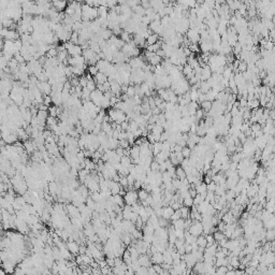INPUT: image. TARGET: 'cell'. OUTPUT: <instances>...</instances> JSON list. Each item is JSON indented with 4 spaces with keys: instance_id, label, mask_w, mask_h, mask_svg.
<instances>
[{
    "instance_id": "10",
    "label": "cell",
    "mask_w": 275,
    "mask_h": 275,
    "mask_svg": "<svg viewBox=\"0 0 275 275\" xmlns=\"http://www.w3.org/2000/svg\"><path fill=\"white\" fill-rule=\"evenodd\" d=\"M150 261L154 264H162L163 263V255L161 253H155L152 255Z\"/></svg>"
},
{
    "instance_id": "23",
    "label": "cell",
    "mask_w": 275,
    "mask_h": 275,
    "mask_svg": "<svg viewBox=\"0 0 275 275\" xmlns=\"http://www.w3.org/2000/svg\"><path fill=\"white\" fill-rule=\"evenodd\" d=\"M183 205L188 207V209H190L191 206H194V198H191L190 196L184 198L183 199Z\"/></svg>"
},
{
    "instance_id": "21",
    "label": "cell",
    "mask_w": 275,
    "mask_h": 275,
    "mask_svg": "<svg viewBox=\"0 0 275 275\" xmlns=\"http://www.w3.org/2000/svg\"><path fill=\"white\" fill-rule=\"evenodd\" d=\"M242 159H243V154L242 153H234V154H232L231 158H230V161H231V162L239 163Z\"/></svg>"
},
{
    "instance_id": "25",
    "label": "cell",
    "mask_w": 275,
    "mask_h": 275,
    "mask_svg": "<svg viewBox=\"0 0 275 275\" xmlns=\"http://www.w3.org/2000/svg\"><path fill=\"white\" fill-rule=\"evenodd\" d=\"M229 264L232 266V268H235L238 269L239 266H240V259L239 257H230V260H229Z\"/></svg>"
},
{
    "instance_id": "44",
    "label": "cell",
    "mask_w": 275,
    "mask_h": 275,
    "mask_svg": "<svg viewBox=\"0 0 275 275\" xmlns=\"http://www.w3.org/2000/svg\"><path fill=\"white\" fill-rule=\"evenodd\" d=\"M225 275H235V270H232V271H227Z\"/></svg>"
},
{
    "instance_id": "34",
    "label": "cell",
    "mask_w": 275,
    "mask_h": 275,
    "mask_svg": "<svg viewBox=\"0 0 275 275\" xmlns=\"http://www.w3.org/2000/svg\"><path fill=\"white\" fill-rule=\"evenodd\" d=\"M87 71H88V74L90 75V76H95V75H96L98 72H99L96 66H89V67H88V69H87Z\"/></svg>"
},
{
    "instance_id": "22",
    "label": "cell",
    "mask_w": 275,
    "mask_h": 275,
    "mask_svg": "<svg viewBox=\"0 0 275 275\" xmlns=\"http://www.w3.org/2000/svg\"><path fill=\"white\" fill-rule=\"evenodd\" d=\"M172 226L174 227V229H184L185 228V219H183V218L177 219V220L173 222V225Z\"/></svg>"
},
{
    "instance_id": "17",
    "label": "cell",
    "mask_w": 275,
    "mask_h": 275,
    "mask_svg": "<svg viewBox=\"0 0 275 275\" xmlns=\"http://www.w3.org/2000/svg\"><path fill=\"white\" fill-rule=\"evenodd\" d=\"M211 89V86L209 85V83L207 82H203V81H201L200 82V87H199V90L202 93V94H204L205 95L207 91Z\"/></svg>"
},
{
    "instance_id": "12",
    "label": "cell",
    "mask_w": 275,
    "mask_h": 275,
    "mask_svg": "<svg viewBox=\"0 0 275 275\" xmlns=\"http://www.w3.org/2000/svg\"><path fill=\"white\" fill-rule=\"evenodd\" d=\"M158 41H159V36L156 33H152L146 38L145 42H146L147 45H153V44L157 43Z\"/></svg>"
},
{
    "instance_id": "39",
    "label": "cell",
    "mask_w": 275,
    "mask_h": 275,
    "mask_svg": "<svg viewBox=\"0 0 275 275\" xmlns=\"http://www.w3.org/2000/svg\"><path fill=\"white\" fill-rule=\"evenodd\" d=\"M180 218H182L180 209H177V211H174L173 215L171 216V220H172V222H175V220H177V219H180Z\"/></svg>"
},
{
    "instance_id": "32",
    "label": "cell",
    "mask_w": 275,
    "mask_h": 275,
    "mask_svg": "<svg viewBox=\"0 0 275 275\" xmlns=\"http://www.w3.org/2000/svg\"><path fill=\"white\" fill-rule=\"evenodd\" d=\"M150 170L152 172H159V163L156 162L155 160H153L152 163L150 165Z\"/></svg>"
},
{
    "instance_id": "33",
    "label": "cell",
    "mask_w": 275,
    "mask_h": 275,
    "mask_svg": "<svg viewBox=\"0 0 275 275\" xmlns=\"http://www.w3.org/2000/svg\"><path fill=\"white\" fill-rule=\"evenodd\" d=\"M206 113H204V111L202 109H198L197 112H196V114H194V116H196V118L200 122V120H202V118L204 117V115H205Z\"/></svg>"
},
{
    "instance_id": "3",
    "label": "cell",
    "mask_w": 275,
    "mask_h": 275,
    "mask_svg": "<svg viewBox=\"0 0 275 275\" xmlns=\"http://www.w3.org/2000/svg\"><path fill=\"white\" fill-rule=\"evenodd\" d=\"M123 198H124V202H125L126 205H130V206L133 205L135 203H137L138 200H139V199H138V192L135 189L128 190Z\"/></svg>"
},
{
    "instance_id": "4",
    "label": "cell",
    "mask_w": 275,
    "mask_h": 275,
    "mask_svg": "<svg viewBox=\"0 0 275 275\" xmlns=\"http://www.w3.org/2000/svg\"><path fill=\"white\" fill-rule=\"evenodd\" d=\"M186 38L190 43L198 44V42H200L199 30H197V29H188L187 32H186Z\"/></svg>"
},
{
    "instance_id": "27",
    "label": "cell",
    "mask_w": 275,
    "mask_h": 275,
    "mask_svg": "<svg viewBox=\"0 0 275 275\" xmlns=\"http://www.w3.org/2000/svg\"><path fill=\"white\" fill-rule=\"evenodd\" d=\"M163 131H165V130H163L162 127L160 125H157V124H155V125L153 126V129H152V133H153V135H161Z\"/></svg>"
},
{
    "instance_id": "24",
    "label": "cell",
    "mask_w": 275,
    "mask_h": 275,
    "mask_svg": "<svg viewBox=\"0 0 275 275\" xmlns=\"http://www.w3.org/2000/svg\"><path fill=\"white\" fill-rule=\"evenodd\" d=\"M201 109L203 110L204 113H206V114H207V113L209 112V110L212 109V102H211V101L205 100L204 102L201 103Z\"/></svg>"
},
{
    "instance_id": "26",
    "label": "cell",
    "mask_w": 275,
    "mask_h": 275,
    "mask_svg": "<svg viewBox=\"0 0 275 275\" xmlns=\"http://www.w3.org/2000/svg\"><path fill=\"white\" fill-rule=\"evenodd\" d=\"M213 238H214V241H215V242H218V243H219L220 241L225 240L226 237L224 235V233H222V232L216 231V232H214V233H213Z\"/></svg>"
},
{
    "instance_id": "1",
    "label": "cell",
    "mask_w": 275,
    "mask_h": 275,
    "mask_svg": "<svg viewBox=\"0 0 275 275\" xmlns=\"http://www.w3.org/2000/svg\"><path fill=\"white\" fill-rule=\"evenodd\" d=\"M63 45H65V48H66L68 55H70L71 57L80 56L83 53V50L78 44H72L70 42H66V43H63Z\"/></svg>"
},
{
    "instance_id": "5",
    "label": "cell",
    "mask_w": 275,
    "mask_h": 275,
    "mask_svg": "<svg viewBox=\"0 0 275 275\" xmlns=\"http://www.w3.org/2000/svg\"><path fill=\"white\" fill-rule=\"evenodd\" d=\"M102 99H103V93H101L100 90L96 89V90L90 93V101L94 103L96 106H99V108H100Z\"/></svg>"
},
{
    "instance_id": "30",
    "label": "cell",
    "mask_w": 275,
    "mask_h": 275,
    "mask_svg": "<svg viewBox=\"0 0 275 275\" xmlns=\"http://www.w3.org/2000/svg\"><path fill=\"white\" fill-rule=\"evenodd\" d=\"M126 95H127L129 98H133V97H135V86L128 85V88H127Z\"/></svg>"
},
{
    "instance_id": "14",
    "label": "cell",
    "mask_w": 275,
    "mask_h": 275,
    "mask_svg": "<svg viewBox=\"0 0 275 275\" xmlns=\"http://www.w3.org/2000/svg\"><path fill=\"white\" fill-rule=\"evenodd\" d=\"M162 58H160V57H158L155 54L153 57H150V59H147V61H148V65H150V66H153V67H156V66H158V65H160V63H162Z\"/></svg>"
},
{
    "instance_id": "40",
    "label": "cell",
    "mask_w": 275,
    "mask_h": 275,
    "mask_svg": "<svg viewBox=\"0 0 275 275\" xmlns=\"http://www.w3.org/2000/svg\"><path fill=\"white\" fill-rule=\"evenodd\" d=\"M215 188H216V184L214 182H211L209 184L206 185V191H212V192H214V191H215Z\"/></svg>"
},
{
    "instance_id": "28",
    "label": "cell",
    "mask_w": 275,
    "mask_h": 275,
    "mask_svg": "<svg viewBox=\"0 0 275 275\" xmlns=\"http://www.w3.org/2000/svg\"><path fill=\"white\" fill-rule=\"evenodd\" d=\"M181 153H182V155H183V157H184V158H187V159H189V157H190V155H191V150L189 148V147L184 146V147H182Z\"/></svg>"
},
{
    "instance_id": "38",
    "label": "cell",
    "mask_w": 275,
    "mask_h": 275,
    "mask_svg": "<svg viewBox=\"0 0 275 275\" xmlns=\"http://www.w3.org/2000/svg\"><path fill=\"white\" fill-rule=\"evenodd\" d=\"M217 231H220V232H224L226 230V227H227V224H225V222H222V220L217 224Z\"/></svg>"
},
{
    "instance_id": "13",
    "label": "cell",
    "mask_w": 275,
    "mask_h": 275,
    "mask_svg": "<svg viewBox=\"0 0 275 275\" xmlns=\"http://www.w3.org/2000/svg\"><path fill=\"white\" fill-rule=\"evenodd\" d=\"M175 177L178 178V180H184L186 178V173H185V170L182 168L181 166H177L175 168Z\"/></svg>"
},
{
    "instance_id": "35",
    "label": "cell",
    "mask_w": 275,
    "mask_h": 275,
    "mask_svg": "<svg viewBox=\"0 0 275 275\" xmlns=\"http://www.w3.org/2000/svg\"><path fill=\"white\" fill-rule=\"evenodd\" d=\"M174 233H175V237H176V239H184L185 230H184V229H175Z\"/></svg>"
},
{
    "instance_id": "6",
    "label": "cell",
    "mask_w": 275,
    "mask_h": 275,
    "mask_svg": "<svg viewBox=\"0 0 275 275\" xmlns=\"http://www.w3.org/2000/svg\"><path fill=\"white\" fill-rule=\"evenodd\" d=\"M212 76V71L209 69V66H205L204 68H202L201 70V74H200V81L206 82L207 80H209Z\"/></svg>"
},
{
    "instance_id": "15",
    "label": "cell",
    "mask_w": 275,
    "mask_h": 275,
    "mask_svg": "<svg viewBox=\"0 0 275 275\" xmlns=\"http://www.w3.org/2000/svg\"><path fill=\"white\" fill-rule=\"evenodd\" d=\"M119 163L125 168H129L132 165V160L129 156H123L120 157V162Z\"/></svg>"
},
{
    "instance_id": "42",
    "label": "cell",
    "mask_w": 275,
    "mask_h": 275,
    "mask_svg": "<svg viewBox=\"0 0 275 275\" xmlns=\"http://www.w3.org/2000/svg\"><path fill=\"white\" fill-rule=\"evenodd\" d=\"M155 54H156V55H157L158 57H160V58H162V57H166V55H165V52H163V51L161 50V48L157 51V52H156Z\"/></svg>"
},
{
    "instance_id": "19",
    "label": "cell",
    "mask_w": 275,
    "mask_h": 275,
    "mask_svg": "<svg viewBox=\"0 0 275 275\" xmlns=\"http://www.w3.org/2000/svg\"><path fill=\"white\" fill-rule=\"evenodd\" d=\"M180 212H181V216L183 219H188L189 218V213H190V209H188L186 206H181L180 209Z\"/></svg>"
},
{
    "instance_id": "18",
    "label": "cell",
    "mask_w": 275,
    "mask_h": 275,
    "mask_svg": "<svg viewBox=\"0 0 275 275\" xmlns=\"http://www.w3.org/2000/svg\"><path fill=\"white\" fill-rule=\"evenodd\" d=\"M198 247H201V248H205L206 247V239L204 235H199L196 241Z\"/></svg>"
},
{
    "instance_id": "41",
    "label": "cell",
    "mask_w": 275,
    "mask_h": 275,
    "mask_svg": "<svg viewBox=\"0 0 275 275\" xmlns=\"http://www.w3.org/2000/svg\"><path fill=\"white\" fill-rule=\"evenodd\" d=\"M192 251V246L190 244H185V254H190Z\"/></svg>"
},
{
    "instance_id": "16",
    "label": "cell",
    "mask_w": 275,
    "mask_h": 275,
    "mask_svg": "<svg viewBox=\"0 0 275 275\" xmlns=\"http://www.w3.org/2000/svg\"><path fill=\"white\" fill-rule=\"evenodd\" d=\"M24 146H25V150H27L28 153H31V152H33V150H36L37 143L31 142V141H26L25 144H24Z\"/></svg>"
},
{
    "instance_id": "45",
    "label": "cell",
    "mask_w": 275,
    "mask_h": 275,
    "mask_svg": "<svg viewBox=\"0 0 275 275\" xmlns=\"http://www.w3.org/2000/svg\"><path fill=\"white\" fill-rule=\"evenodd\" d=\"M2 47H3V45H2V42L0 41V53H1V51H2Z\"/></svg>"
},
{
    "instance_id": "2",
    "label": "cell",
    "mask_w": 275,
    "mask_h": 275,
    "mask_svg": "<svg viewBox=\"0 0 275 275\" xmlns=\"http://www.w3.org/2000/svg\"><path fill=\"white\" fill-rule=\"evenodd\" d=\"M188 232H189V233H190L192 237H196V238H198L199 235L203 234V227H202V224H201V222L192 220V225L189 227V229H188Z\"/></svg>"
},
{
    "instance_id": "8",
    "label": "cell",
    "mask_w": 275,
    "mask_h": 275,
    "mask_svg": "<svg viewBox=\"0 0 275 275\" xmlns=\"http://www.w3.org/2000/svg\"><path fill=\"white\" fill-rule=\"evenodd\" d=\"M94 81L96 85H103L105 82H108V76L102 72H98L97 74L94 76Z\"/></svg>"
},
{
    "instance_id": "20",
    "label": "cell",
    "mask_w": 275,
    "mask_h": 275,
    "mask_svg": "<svg viewBox=\"0 0 275 275\" xmlns=\"http://www.w3.org/2000/svg\"><path fill=\"white\" fill-rule=\"evenodd\" d=\"M138 192V199L140 201H144V200H146V198L148 197V192H147L146 190H144V189H139V191H137Z\"/></svg>"
},
{
    "instance_id": "37",
    "label": "cell",
    "mask_w": 275,
    "mask_h": 275,
    "mask_svg": "<svg viewBox=\"0 0 275 275\" xmlns=\"http://www.w3.org/2000/svg\"><path fill=\"white\" fill-rule=\"evenodd\" d=\"M204 201V199L202 197H201L200 194H197L196 197L194 198V206H197V205H199L200 203H202Z\"/></svg>"
},
{
    "instance_id": "31",
    "label": "cell",
    "mask_w": 275,
    "mask_h": 275,
    "mask_svg": "<svg viewBox=\"0 0 275 275\" xmlns=\"http://www.w3.org/2000/svg\"><path fill=\"white\" fill-rule=\"evenodd\" d=\"M238 71L239 73H244L245 71H247V63L245 61H240L238 67Z\"/></svg>"
},
{
    "instance_id": "36",
    "label": "cell",
    "mask_w": 275,
    "mask_h": 275,
    "mask_svg": "<svg viewBox=\"0 0 275 275\" xmlns=\"http://www.w3.org/2000/svg\"><path fill=\"white\" fill-rule=\"evenodd\" d=\"M153 269H154V271H155V273L156 274H162L165 271H163V269H162V266H161V264H154L153 266Z\"/></svg>"
},
{
    "instance_id": "43",
    "label": "cell",
    "mask_w": 275,
    "mask_h": 275,
    "mask_svg": "<svg viewBox=\"0 0 275 275\" xmlns=\"http://www.w3.org/2000/svg\"><path fill=\"white\" fill-rule=\"evenodd\" d=\"M212 182V177L211 176H209V175H205V177H204V181H203V183L205 185H207V184H209Z\"/></svg>"
},
{
    "instance_id": "11",
    "label": "cell",
    "mask_w": 275,
    "mask_h": 275,
    "mask_svg": "<svg viewBox=\"0 0 275 275\" xmlns=\"http://www.w3.org/2000/svg\"><path fill=\"white\" fill-rule=\"evenodd\" d=\"M173 213H174V211L171 209V206L162 207V215H161V217L167 219V220H170V219H171V216L173 215Z\"/></svg>"
},
{
    "instance_id": "29",
    "label": "cell",
    "mask_w": 275,
    "mask_h": 275,
    "mask_svg": "<svg viewBox=\"0 0 275 275\" xmlns=\"http://www.w3.org/2000/svg\"><path fill=\"white\" fill-rule=\"evenodd\" d=\"M274 229H271V230H268L266 232V235H264V239H266V242H271V241L274 240Z\"/></svg>"
},
{
    "instance_id": "9",
    "label": "cell",
    "mask_w": 275,
    "mask_h": 275,
    "mask_svg": "<svg viewBox=\"0 0 275 275\" xmlns=\"http://www.w3.org/2000/svg\"><path fill=\"white\" fill-rule=\"evenodd\" d=\"M67 249H68L70 253L75 255V254H78V251H80V247H78V243H76L75 241H70V242L67 243Z\"/></svg>"
},
{
    "instance_id": "7",
    "label": "cell",
    "mask_w": 275,
    "mask_h": 275,
    "mask_svg": "<svg viewBox=\"0 0 275 275\" xmlns=\"http://www.w3.org/2000/svg\"><path fill=\"white\" fill-rule=\"evenodd\" d=\"M52 4V8H53L54 10H56L57 12H63V10H66L67 6H68V3L66 2V1H54V2L51 3Z\"/></svg>"
}]
</instances>
